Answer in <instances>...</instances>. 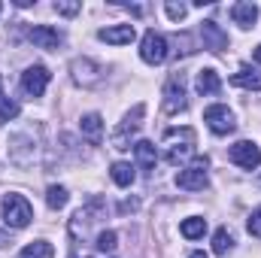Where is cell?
Listing matches in <instances>:
<instances>
[{
    "instance_id": "5",
    "label": "cell",
    "mask_w": 261,
    "mask_h": 258,
    "mask_svg": "<svg viewBox=\"0 0 261 258\" xmlns=\"http://www.w3.org/2000/svg\"><path fill=\"white\" fill-rule=\"evenodd\" d=\"M176 186L182 192H203L210 186V176H206V158H197L195 164H189L186 170L176 173Z\"/></svg>"
},
{
    "instance_id": "21",
    "label": "cell",
    "mask_w": 261,
    "mask_h": 258,
    "mask_svg": "<svg viewBox=\"0 0 261 258\" xmlns=\"http://www.w3.org/2000/svg\"><path fill=\"white\" fill-rule=\"evenodd\" d=\"M52 255H55L52 243H46V240H34V243H28V246L21 249V255L18 258H52Z\"/></svg>"
},
{
    "instance_id": "1",
    "label": "cell",
    "mask_w": 261,
    "mask_h": 258,
    "mask_svg": "<svg viewBox=\"0 0 261 258\" xmlns=\"http://www.w3.org/2000/svg\"><path fill=\"white\" fill-rule=\"evenodd\" d=\"M161 146H164L167 164L179 167V164H186L195 155V131L192 128H170L164 134V143Z\"/></svg>"
},
{
    "instance_id": "30",
    "label": "cell",
    "mask_w": 261,
    "mask_h": 258,
    "mask_svg": "<svg viewBox=\"0 0 261 258\" xmlns=\"http://www.w3.org/2000/svg\"><path fill=\"white\" fill-rule=\"evenodd\" d=\"M255 61H258V64H261V46H258V49H255Z\"/></svg>"
},
{
    "instance_id": "14",
    "label": "cell",
    "mask_w": 261,
    "mask_h": 258,
    "mask_svg": "<svg viewBox=\"0 0 261 258\" xmlns=\"http://www.w3.org/2000/svg\"><path fill=\"white\" fill-rule=\"evenodd\" d=\"M134 158H137L140 170L152 173V170H155V161H158V149H155V143H149V140H137V143H134Z\"/></svg>"
},
{
    "instance_id": "24",
    "label": "cell",
    "mask_w": 261,
    "mask_h": 258,
    "mask_svg": "<svg viewBox=\"0 0 261 258\" xmlns=\"http://www.w3.org/2000/svg\"><path fill=\"white\" fill-rule=\"evenodd\" d=\"M15 116H18V104L0 91V122H12Z\"/></svg>"
},
{
    "instance_id": "27",
    "label": "cell",
    "mask_w": 261,
    "mask_h": 258,
    "mask_svg": "<svg viewBox=\"0 0 261 258\" xmlns=\"http://www.w3.org/2000/svg\"><path fill=\"white\" fill-rule=\"evenodd\" d=\"M246 228H249V234H252V237H261V207H258V210H252V216H249Z\"/></svg>"
},
{
    "instance_id": "22",
    "label": "cell",
    "mask_w": 261,
    "mask_h": 258,
    "mask_svg": "<svg viewBox=\"0 0 261 258\" xmlns=\"http://www.w3.org/2000/svg\"><path fill=\"white\" fill-rule=\"evenodd\" d=\"M234 249V237H231V231L228 228H219L216 234H213V252L216 255H228Z\"/></svg>"
},
{
    "instance_id": "2",
    "label": "cell",
    "mask_w": 261,
    "mask_h": 258,
    "mask_svg": "<svg viewBox=\"0 0 261 258\" xmlns=\"http://www.w3.org/2000/svg\"><path fill=\"white\" fill-rule=\"evenodd\" d=\"M34 219V207L21 194H6L3 197V222L9 228H28Z\"/></svg>"
},
{
    "instance_id": "7",
    "label": "cell",
    "mask_w": 261,
    "mask_h": 258,
    "mask_svg": "<svg viewBox=\"0 0 261 258\" xmlns=\"http://www.w3.org/2000/svg\"><path fill=\"white\" fill-rule=\"evenodd\" d=\"M203 122H206V128L213 131V134H231V131L237 128L234 113H231L228 107H222V104L206 107V110H203Z\"/></svg>"
},
{
    "instance_id": "20",
    "label": "cell",
    "mask_w": 261,
    "mask_h": 258,
    "mask_svg": "<svg viewBox=\"0 0 261 258\" xmlns=\"http://www.w3.org/2000/svg\"><path fill=\"white\" fill-rule=\"evenodd\" d=\"M179 231H182V237H189V240H200V237L206 234V219L192 216V219H186V222L179 225Z\"/></svg>"
},
{
    "instance_id": "23",
    "label": "cell",
    "mask_w": 261,
    "mask_h": 258,
    "mask_svg": "<svg viewBox=\"0 0 261 258\" xmlns=\"http://www.w3.org/2000/svg\"><path fill=\"white\" fill-rule=\"evenodd\" d=\"M67 200H70V194H67L64 186H49V189H46V203H49L52 210L67 207Z\"/></svg>"
},
{
    "instance_id": "8",
    "label": "cell",
    "mask_w": 261,
    "mask_h": 258,
    "mask_svg": "<svg viewBox=\"0 0 261 258\" xmlns=\"http://www.w3.org/2000/svg\"><path fill=\"white\" fill-rule=\"evenodd\" d=\"M46 85H49V70L43 64H34L21 73V91H24L28 97H43Z\"/></svg>"
},
{
    "instance_id": "6",
    "label": "cell",
    "mask_w": 261,
    "mask_h": 258,
    "mask_svg": "<svg viewBox=\"0 0 261 258\" xmlns=\"http://www.w3.org/2000/svg\"><path fill=\"white\" fill-rule=\"evenodd\" d=\"M228 158L237 167H243V170H255L261 164V149H258V143H252V140H240V143H234L228 149Z\"/></svg>"
},
{
    "instance_id": "10",
    "label": "cell",
    "mask_w": 261,
    "mask_h": 258,
    "mask_svg": "<svg viewBox=\"0 0 261 258\" xmlns=\"http://www.w3.org/2000/svg\"><path fill=\"white\" fill-rule=\"evenodd\" d=\"M200 40H203V49H210V52H225L228 49V34L216 21H203L200 24Z\"/></svg>"
},
{
    "instance_id": "31",
    "label": "cell",
    "mask_w": 261,
    "mask_h": 258,
    "mask_svg": "<svg viewBox=\"0 0 261 258\" xmlns=\"http://www.w3.org/2000/svg\"><path fill=\"white\" fill-rule=\"evenodd\" d=\"M0 9H3V6H0Z\"/></svg>"
},
{
    "instance_id": "9",
    "label": "cell",
    "mask_w": 261,
    "mask_h": 258,
    "mask_svg": "<svg viewBox=\"0 0 261 258\" xmlns=\"http://www.w3.org/2000/svg\"><path fill=\"white\" fill-rule=\"evenodd\" d=\"M143 113H146V110H143V104H137V107H134V113H130L128 119L116 128V134H113V146H116V149H128V146H130V137H134L137 128H140Z\"/></svg>"
},
{
    "instance_id": "16",
    "label": "cell",
    "mask_w": 261,
    "mask_h": 258,
    "mask_svg": "<svg viewBox=\"0 0 261 258\" xmlns=\"http://www.w3.org/2000/svg\"><path fill=\"white\" fill-rule=\"evenodd\" d=\"M195 88H197V94H203V97L219 94V91H222V79H219V73H216L213 67H203V70L197 73Z\"/></svg>"
},
{
    "instance_id": "4",
    "label": "cell",
    "mask_w": 261,
    "mask_h": 258,
    "mask_svg": "<svg viewBox=\"0 0 261 258\" xmlns=\"http://www.w3.org/2000/svg\"><path fill=\"white\" fill-rule=\"evenodd\" d=\"M189 107V97H186V76L182 73H173L164 85V113L176 116Z\"/></svg>"
},
{
    "instance_id": "28",
    "label": "cell",
    "mask_w": 261,
    "mask_h": 258,
    "mask_svg": "<svg viewBox=\"0 0 261 258\" xmlns=\"http://www.w3.org/2000/svg\"><path fill=\"white\" fill-rule=\"evenodd\" d=\"M82 6L79 3H67V0H55V12H61V15H76Z\"/></svg>"
},
{
    "instance_id": "3",
    "label": "cell",
    "mask_w": 261,
    "mask_h": 258,
    "mask_svg": "<svg viewBox=\"0 0 261 258\" xmlns=\"http://www.w3.org/2000/svg\"><path fill=\"white\" fill-rule=\"evenodd\" d=\"M167 55H170L167 40H164L158 31H146L143 40H140V58H143L146 64H164Z\"/></svg>"
},
{
    "instance_id": "19",
    "label": "cell",
    "mask_w": 261,
    "mask_h": 258,
    "mask_svg": "<svg viewBox=\"0 0 261 258\" xmlns=\"http://www.w3.org/2000/svg\"><path fill=\"white\" fill-rule=\"evenodd\" d=\"M134 170H137V167L128 164V161H116V164H113V170H110V176H113V183H116V186L128 189L130 183L137 179V173H134Z\"/></svg>"
},
{
    "instance_id": "12",
    "label": "cell",
    "mask_w": 261,
    "mask_h": 258,
    "mask_svg": "<svg viewBox=\"0 0 261 258\" xmlns=\"http://www.w3.org/2000/svg\"><path fill=\"white\" fill-rule=\"evenodd\" d=\"M231 18H234V24H240L243 31H249V28H255V21H258V6L249 3V0H240V3L231 6Z\"/></svg>"
},
{
    "instance_id": "17",
    "label": "cell",
    "mask_w": 261,
    "mask_h": 258,
    "mask_svg": "<svg viewBox=\"0 0 261 258\" xmlns=\"http://www.w3.org/2000/svg\"><path fill=\"white\" fill-rule=\"evenodd\" d=\"M79 131H82V137L88 140V143H100L103 140V119L97 116V113H88V116H82V122H79Z\"/></svg>"
},
{
    "instance_id": "13",
    "label": "cell",
    "mask_w": 261,
    "mask_h": 258,
    "mask_svg": "<svg viewBox=\"0 0 261 258\" xmlns=\"http://www.w3.org/2000/svg\"><path fill=\"white\" fill-rule=\"evenodd\" d=\"M73 79L79 85H97L100 82V67L88 58H76L73 61Z\"/></svg>"
},
{
    "instance_id": "15",
    "label": "cell",
    "mask_w": 261,
    "mask_h": 258,
    "mask_svg": "<svg viewBox=\"0 0 261 258\" xmlns=\"http://www.w3.org/2000/svg\"><path fill=\"white\" fill-rule=\"evenodd\" d=\"M31 43L34 46H40V49H58L61 46V34L55 31V28H46V24H37V28H31Z\"/></svg>"
},
{
    "instance_id": "26",
    "label": "cell",
    "mask_w": 261,
    "mask_h": 258,
    "mask_svg": "<svg viewBox=\"0 0 261 258\" xmlns=\"http://www.w3.org/2000/svg\"><path fill=\"white\" fill-rule=\"evenodd\" d=\"M164 9H167V15H170L173 21H182V18H186V12H189V6H186V3H176V0H167V3H164Z\"/></svg>"
},
{
    "instance_id": "25",
    "label": "cell",
    "mask_w": 261,
    "mask_h": 258,
    "mask_svg": "<svg viewBox=\"0 0 261 258\" xmlns=\"http://www.w3.org/2000/svg\"><path fill=\"white\" fill-rule=\"evenodd\" d=\"M116 240H119V237H116V231H100L94 246H97L100 252H113V249H116Z\"/></svg>"
},
{
    "instance_id": "18",
    "label": "cell",
    "mask_w": 261,
    "mask_h": 258,
    "mask_svg": "<svg viewBox=\"0 0 261 258\" xmlns=\"http://www.w3.org/2000/svg\"><path fill=\"white\" fill-rule=\"evenodd\" d=\"M231 82L240 85V88H249V91H261V70H255V67H240L231 76Z\"/></svg>"
},
{
    "instance_id": "11",
    "label": "cell",
    "mask_w": 261,
    "mask_h": 258,
    "mask_svg": "<svg viewBox=\"0 0 261 258\" xmlns=\"http://www.w3.org/2000/svg\"><path fill=\"white\" fill-rule=\"evenodd\" d=\"M97 37L110 46H128V43H134L137 31H134V24H113V28H100Z\"/></svg>"
},
{
    "instance_id": "29",
    "label": "cell",
    "mask_w": 261,
    "mask_h": 258,
    "mask_svg": "<svg viewBox=\"0 0 261 258\" xmlns=\"http://www.w3.org/2000/svg\"><path fill=\"white\" fill-rule=\"evenodd\" d=\"M189 258H210V255H206V252H192Z\"/></svg>"
}]
</instances>
